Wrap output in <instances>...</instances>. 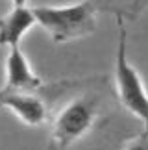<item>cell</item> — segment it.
<instances>
[{
	"mask_svg": "<svg viewBox=\"0 0 148 150\" xmlns=\"http://www.w3.org/2000/svg\"><path fill=\"white\" fill-rule=\"evenodd\" d=\"M115 82L117 95L121 104L139 117L144 122L143 137H148V95L143 85V80L137 71L128 63L126 56V30L122 24V17H118V47H117V65H115Z\"/></svg>",
	"mask_w": 148,
	"mask_h": 150,
	"instance_id": "cell-3",
	"label": "cell"
},
{
	"mask_svg": "<svg viewBox=\"0 0 148 150\" xmlns=\"http://www.w3.org/2000/svg\"><path fill=\"white\" fill-rule=\"evenodd\" d=\"M35 22H39L56 43H69L85 37L96 28L94 2H80L74 6H37L32 8Z\"/></svg>",
	"mask_w": 148,
	"mask_h": 150,
	"instance_id": "cell-1",
	"label": "cell"
},
{
	"mask_svg": "<svg viewBox=\"0 0 148 150\" xmlns=\"http://www.w3.org/2000/svg\"><path fill=\"white\" fill-rule=\"evenodd\" d=\"M35 24L32 8L22 6V8H13L6 17L0 19V47H20V41L24 33Z\"/></svg>",
	"mask_w": 148,
	"mask_h": 150,
	"instance_id": "cell-6",
	"label": "cell"
},
{
	"mask_svg": "<svg viewBox=\"0 0 148 150\" xmlns=\"http://www.w3.org/2000/svg\"><path fill=\"white\" fill-rule=\"evenodd\" d=\"M124 150H148V137L139 135L135 141H132Z\"/></svg>",
	"mask_w": 148,
	"mask_h": 150,
	"instance_id": "cell-7",
	"label": "cell"
},
{
	"mask_svg": "<svg viewBox=\"0 0 148 150\" xmlns=\"http://www.w3.org/2000/svg\"><path fill=\"white\" fill-rule=\"evenodd\" d=\"M13 2V8H22V6H26L28 0H11Z\"/></svg>",
	"mask_w": 148,
	"mask_h": 150,
	"instance_id": "cell-9",
	"label": "cell"
},
{
	"mask_svg": "<svg viewBox=\"0 0 148 150\" xmlns=\"http://www.w3.org/2000/svg\"><path fill=\"white\" fill-rule=\"evenodd\" d=\"M0 108H8L28 126H39L48 120V106L43 100V96H39L37 93L2 87L0 89Z\"/></svg>",
	"mask_w": 148,
	"mask_h": 150,
	"instance_id": "cell-4",
	"label": "cell"
},
{
	"mask_svg": "<svg viewBox=\"0 0 148 150\" xmlns=\"http://www.w3.org/2000/svg\"><path fill=\"white\" fill-rule=\"evenodd\" d=\"M146 4H148V0H130V4H128V6H130V9H128L130 17H133L139 9H143Z\"/></svg>",
	"mask_w": 148,
	"mask_h": 150,
	"instance_id": "cell-8",
	"label": "cell"
},
{
	"mask_svg": "<svg viewBox=\"0 0 148 150\" xmlns=\"http://www.w3.org/2000/svg\"><path fill=\"white\" fill-rule=\"evenodd\" d=\"M6 89L13 91H28V93H39L43 89V80L33 74L26 56L22 54L20 47L9 50L8 61H6Z\"/></svg>",
	"mask_w": 148,
	"mask_h": 150,
	"instance_id": "cell-5",
	"label": "cell"
},
{
	"mask_svg": "<svg viewBox=\"0 0 148 150\" xmlns=\"http://www.w3.org/2000/svg\"><path fill=\"white\" fill-rule=\"evenodd\" d=\"M98 98L94 95H80L70 100L52 122V150H67L72 143L87 134L98 119Z\"/></svg>",
	"mask_w": 148,
	"mask_h": 150,
	"instance_id": "cell-2",
	"label": "cell"
}]
</instances>
